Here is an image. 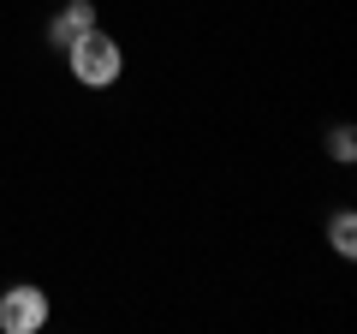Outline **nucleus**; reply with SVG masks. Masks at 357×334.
Listing matches in <instances>:
<instances>
[{"mask_svg":"<svg viewBox=\"0 0 357 334\" xmlns=\"http://www.w3.org/2000/svg\"><path fill=\"white\" fill-rule=\"evenodd\" d=\"M66 66H72V78L84 90H114L119 72H126V54H119V42L107 36V30H84V36L66 48Z\"/></svg>","mask_w":357,"mask_h":334,"instance_id":"nucleus-1","label":"nucleus"},{"mask_svg":"<svg viewBox=\"0 0 357 334\" xmlns=\"http://www.w3.org/2000/svg\"><path fill=\"white\" fill-rule=\"evenodd\" d=\"M48 328V293L42 286H6L0 293V334H42Z\"/></svg>","mask_w":357,"mask_h":334,"instance_id":"nucleus-2","label":"nucleus"},{"mask_svg":"<svg viewBox=\"0 0 357 334\" xmlns=\"http://www.w3.org/2000/svg\"><path fill=\"white\" fill-rule=\"evenodd\" d=\"M84 30H96V6H89V0H66L60 13L48 18V42H54V48H60V54L72 48V42L84 36Z\"/></svg>","mask_w":357,"mask_h":334,"instance_id":"nucleus-3","label":"nucleus"},{"mask_svg":"<svg viewBox=\"0 0 357 334\" xmlns=\"http://www.w3.org/2000/svg\"><path fill=\"white\" fill-rule=\"evenodd\" d=\"M328 245L340 251V257H357V215L351 209H333L328 215Z\"/></svg>","mask_w":357,"mask_h":334,"instance_id":"nucleus-4","label":"nucleus"},{"mask_svg":"<svg viewBox=\"0 0 357 334\" xmlns=\"http://www.w3.org/2000/svg\"><path fill=\"white\" fill-rule=\"evenodd\" d=\"M328 155H333V161H357V131L351 126H333L328 131Z\"/></svg>","mask_w":357,"mask_h":334,"instance_id":"nucleus-5","label":"nucleus"}]
</instances>
